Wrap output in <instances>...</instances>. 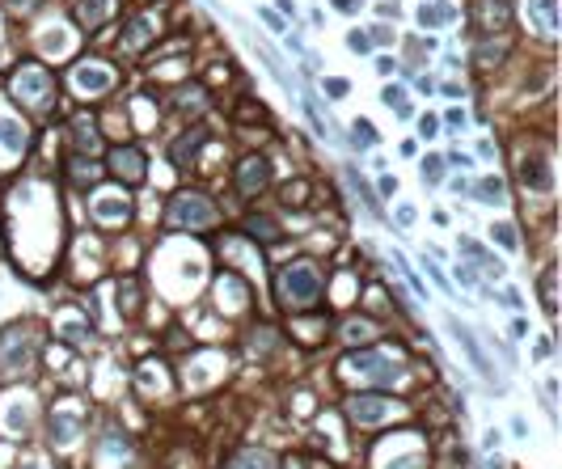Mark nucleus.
<instances>
[{"label": "nucleus", "mask_w": 562, "mask_h": 469, "mask_svg": "<svg viewBox=\"0 0 562 469\" xmlns=\"http://www.w3.org/2000/svg\"><path fill=\"white\" fill-rule=\"evenodd\" d=\"M325 296V275L318 262H288L275 271V301L288 313H309Z\"/></svg>", "instance_id": "obj_1"}, {"label": "nucleus", "mask_w": 562, "mask_h": 469, "mask_svg": "<svg viewBox=\"0 0 562 469\" xmlns=\"http://www.w3.org/2000/svg\"><path fill=\"white\" fill-rule=\"evenodd\" d=\"M9 93H13V102L26 106V110H47L51 97H55V72L43 68V64H34V60H21V64L9 72Z\"/></svg>", "instance_id": "obj_2"}, {"label": "nucleus", "mask_w": 562, "mask_h": 469, "mask_svg": "<svg viewBox=\"0 0 562 469\" xmlns=\"http://www.w3.org/2000/svg\"><path fill=\"white\" fill-rule=\"evenodd\" d=\"M338 372L347 381H360V385H394L401 377V355L398 351H355L338 364Z\"/></svg>", "instance_id": "obj_3"}, {"label": "nucleus", "mask_w": 562, "mask_h": 469, "mask_svg": "<svg viewBox=\"0 0 562 469\" xmlns=\"http://www.w3.org/2000/svg\"><path fill=\"white\" fill-rule=\"evenodd\" d=\"M38 355V334L34 325H9L0 334V377H17V372H30Z\"/></svg>", "instance_id": "obj_4"}, {"label": "nucleus", "mask_w": 562, "mask_h": 469, "mask_svg": "<svg viewBox=\"0 0 562 469\" xmlns=\"http://www.w3.org/2000/svg\"><path fill=\"white\" fill-rule=\"evenodd\" d=\"M165 225L169 229H212L216 225V203L199 190H186L165 207Z\"/></svg>", "instance_id": "obj_5"}, {"label": "nucleus", "mask_w": 562, "mask_h": 469, "mask_svg": "<svg viewBox=\"0 0 562 469\" xmlns=\"http://www.w3.org/2000/svg\"><path fill=\"white\" fill-rule=\"evenodd\" d=\"M347 414H351V423H355V427H377V423H385V419H398V414H401V401L381 397V393H360V397H351V401H347Z\"/></svg>", "instance_id": "obj_6"}, {"label": "nucleus", "mask_w": 562, "mask_h": 469, "mask_svg": "<svg viewBox=\"0 0 562 469\" xmlns=\"http://www.w3.org/2000/svg\"><path fill=\"white\" fill-rule=\"evenodd\" d=\"M161 38V17L157 13H136L123 21V34H119V51L123 55H140L148 43Z\"/></svg>", "instance_id": "obj_7"}, {"label": "nucleus", "mask_w": 562, "mask_h": 469, "mask_svg": "<svg viewBox=\"0 0 562 469\" xmlns=\"http://www.w3.org/2000/svg\"><path fill=\"white\" fill-rule=\"evenodd\" d=\"M233 186H237V195H245V199L262 195L271 186V161L266 156H241V165L233 169Z\"/></svg>", "instance_id": "obj_8"}, {"label": "nucleus", "mask_w": 562, "mask_h": 469, "mask_svg": "<svg viewBox=\"0 0 562 469\" xmlns=\"http://www.w3.org/2000/svg\"><path fill=\"white\" fill-rule=\"evenodd\" d=\"M520 182H524V190H537V195H546V190H554V169H550V153H537V149H529V153H520Z\"/></svg>", "instance_id": "obj_9"}, {"label": "nucleus", "mask_w": 562, "mask_h": 469, "mask_svg": "<svg viewBox=\"0 0 562 469\" xmlns=\"http://www.w3.org/2000/svg\"><path fill=\"white\" fill-rule=\"evenodd\" d=\"M110 173L119 178V182H127V186H140L144 182V169H148V161L144 153L136 149V144H119V149H110Z\"/></svg>", "instance_id": "obj_10"}, {"label": "nucleus", "mask_w": 562, "mask_h": 469, "mask_svg": "<svg viewBox=\"0 0 562 469\" xmlns=\"http://www.w3.org/2000/svg\"><path fill=\"white\" fill-rule=\"evenodd\" d=\"M474 30L507 34L512 30V0H474Z\"/></svg>", "instance_id": "obj_11"}, {"label": "nucleus", "mask_w": 562, "mask_h": 469, "mask_svg": "<svg viewBox=\"0 0 562 469\" xmlns=\"http://www.w3.org/2000/svg\"><path fill=\"white\" fill-rule=\"evenodd\" d=\"M72 85H77L80 93H106L114 85V68L102 64V60H80L77 68H72Z\"/></svg>", "instance_id": "obj_12"}, {"label": "nucleus", "mask_w": 562, "mask_h": 469, "mask_svg": "<svg viewBox=\"0 0 562 469\" xmlns=\"http://www.w3.org/2000/svg\"><path fill=\"white\" fill-rule=\"evenodd\" d=\"M507 51H512V34H478V47H474V68H482V72L499 68V64L507 60Z\"/></svg>", "instance_id": "obj_13"}, {"label": "nucleus", "mask_w": 562, "mask_h": 469, "mask_svg": "<svg viewBox=\"0 0 562 469\" xmlns=\"http://www.w3.org/2000/svg\"><path fill=\"white\" fill-rule=\"evenodd\" d=\"M114 13H119V0H77L72 4V17L80 30H102Z\"/></svg>", "instance_id": "obj_14"}, {"label": "nucleus", "mask_w": 562, "mask_h": 469, "mask_svg": "<svg viewBox=\"0 0 562 469\" xmlns=\"http://www.w3.org/2000/svg\"><path fill=\"white\" fill-rule=\"evenodd\" d=\"M216 301H220V309L229 305V313H241L249 305V284L241 279L237 271H225V275L216 279Z\"/></svg>", "instance_id": "obj_15"}, {"label": "nucleus", "mask_w": 562, "mask_h": 469, "mask_svg": "<svg viewBox=\"0 0 562 469\" xmlns=\"http://www.w3.org/2000/svg\"><path fill=\"white\" fill-rule=\"evenodd\" d=\"M80 427H85V414L72 410V401H64V406L51 410V440L55 444H72L80 436Z\"/></svg>", "instance_id": "obj_16"}, {"label": "nucleus", "mask_w": 562, "mask_h": 469, "mask_svg": "<svg viewBox=\"0 0 562 469\" xmlns=\"http://www.w3.org/2000/svg\"><path fill=\"white\" fill-rule=\"evenodd\" d=\"M448 330H453V338H457V343L465 347V355L474 360V368H478L486 381H495V368H490V360L482 355V347H478V338H474V330H470V325H461L457 317H448ZM495 385H499V381H495Z\"/></svg>", "instance_id": "obj_17"}, {"label": "nucleus", "mask_w": 562, "mask_h": 469, "mask_svg": "<svg viewBox=\"0 0 562 469\" xmlns=\"http://www.w3.org/2000/svg\"><path fill=\"white\" fill-rule=\"evenodd\" d=\"M203 144H207V131H203V127H186V131L178 136V144L169 149L173 165H178V169H190V161L203 153Z\"/></svg>", "instance_id": "obj_18"}, {"label": "nucleus", "mask_w": 562, "mask_h": 469, "mask_svg": "<svg viewBox=\"0 0 562 469\" xmlns=\"http://www.w3.org/2000/svg\"><path fill=\"white\" fill-rule=\"evenodd\" d=\"M524 13H529V21H537L541 38L558 34V0H524Z\"/></svg>", "instance_id": "obj_19"}, {"label": "nucleus", "mask_w": 562, "mask_h": 469, "mask_svg": "<svg viewBox=\"0 0 562 469\" xmlns=\"http://www.w3.org/2000/svg\"><path fill=\"white\" fill-rule=\"evenodd\" d=\"M72 144H77L80 153H93V149L102 144V127H97V119H93V114H85V110H80L77 119H72Z\"/></svg>", "instance_id": "obj_20"}, {"label": "nucleus", "mask_w": 562, "mask_h": 469, "mask_svg": "<svg viewBox=\"0 0 562 469\" xmlns=\"http://www.w3.org/2000/svg\"><path fill=\"white\" fill-rule=\"evenodd\" d=\"M448 21H457V4H448V0H427V4L418 9V26H423V30H440V26H448Z\"/></svg>", "instance_id": "obj_21"}, {"label": "nucleus", "mask_w": 562, "mask_h": 469, "mask_svg": "<svg viewBox=\"0 0 562 469\" xmlns=\"http://www.w3.org/2000/svg\"><path fill=\"white\" fill-rule=\"evenodd\" d=\"M0 149H9V153H26V149H30V131H26L17 119H4V114H0Z\"/></svg>", "instance_id": "obj_22"}, {"label": "nucleus", "mask_w": 562, "mask_h": 469, "mask_svg": "<svg viewBox=\"0 0 562 469\" xmlns=\"http://www.w3.org/2000/svg\"><path fill=\"white\" fill-rule=\"evenodd\" d=\"M245 233H249V241H279V225L266 216V212H249L245 216Z\"/></svg>", "instance_id": "obj_23"}, {"label": "nucleus", "mask_w": 562, "mask_h": 469, "mask_svg": "<svg viewBox=\"0 0 562 469\" xmlns=\"http://www.w3.org/2000/svg\"><path fill=\"white\" fill-rule=\"evenodd\" d=\"M68 178H72L77 186H93V182L102 178V169L93 165V156H72V161H68Z\"/></svg>", "instance_id": "obj_24"}, {"label": "nucleus", "mask_w": 562, "mask_h": 469, "mask_svg": "<svg viewBox=\"0 0 562 469\" xmlns=\"http://www.w3.org/2000/svg\"><path fill=\"white\" fill-rule=\"evenodd\" d=\"M93 216H97V220H127V199L106 195V199H97V203H93Z\"/></svg>", "instance_id": "obj_25"}, {"label": "nucleus", "mask_w": 562, "mask_h": 469, "mask_svg": "<svg viewBox=\"0 0 562 469\" xmlns=\"http://www.w3.org/2000/svg\"><path fill=\"white\" fill-rule=\"evenodd\" d=\"M338 334H342V343H368L377 330H372V321H368V317H347Z\"/></svg>", "instance_id": "obj_26"}, {"label": "nucleus", "mask_w": 562, "mask_h": 469, "mask_svg": "<svg viewBox=\"0 0 562 469\" xmlns=\"http://www.w3.org/2000/svg\"><path fill=\"white\" fill-rule=\"evenodd\" d=\"M233 469H279V461H275V453H266V448H249V453L237 457Z\"/></svg>", "instance_id": "obj_27"}, {"label": "nucleus", "mask_w": 562, "mask_h": 469, "mask_svg": "<svg viewBox=\"0 0 562 469\" xmlns=\"http://www.w3.org/2000/svg\"><path fill=\"white\" fill-rule=\"evenodd\" d=\"M381 102H385L398 119H410V114H414L410 102H406V89H401V85H385V97H381Z\"/></svg>", "instance_id": "obj_28"}, {"label": "nucleus", "mask_w": 562, "mask_h": 469, "mask_svg": "<svg viewBox=\"0 0 562 469\" xmlns=\"http://www.w3.org/2000/svg\"><path fill=\"white\" fill-rule=\"evenodd\" d=\"M119 309L123 313H136L140 309V284L127 275V279H119Z\"/></svg>", "instance_id": "obj_29"}, {"label": "nucleus", "mask_w": 562, "mask_h": 469, "mask_svg": "<svg viewBox=\"0 0 562 469\" xmlns=\"http://www.w3.org/2000/svg\"><path fill=\"white\" fill-rule=\"evenodd\" d=\"M351 136H355V149H360V153H368V149L381 140V136H377V127H372L368 119H355V123H351Z\"/></svg>", "instance_id": "obj_30"}, {"label": "nucleus", "mask_w": 562, "mask_h": 469, "mask_svg": "<svg viewBox=\"0 0 562 469\" xmlns=\"http://www.w3.org/2000/svg\"><path fill=\"white\" fill-rule=\"evenodd\" d=\"M474 195H478L482 203H503V199H507V190H503L499 178H482L478 186H474Z\"/></svg>", "instance_id": "obj_31"}, {"label": "nucleus", "mask_w": 562, "mask_h": 469, "mask_svg": "<svg viewBox=\"0 0 562 469\" xmlns=\"http://www.w3.org/2000/svg\"><path fill=\"white\" fill-rule=\"evenodd\" d=\"M347 178H351V186H355V190H360V199H364V203H368V212H372V216H377V220H381V203H377V195H372V186H368V182H364V178H360V169H347Z\"/></svg>", "instance_id": "obj_32"}, {"label": "nucleus", "mask_w": 562, "mask_h": 469, "mask_svg": "<svg viewBox=\"0 0 562 469\" xmlns=\"http://www.w3.org/2000/svg\"><path fill=\"white\" fill-rule=\"evenodd\" d=\"M423 182L427 186H440L444 182V156H427L423 161Z\"/></svg>", "instance_id": "obj_33"}, {"label": "nucleus", "mask_w": 562, "mask_h": 469, "mask_svg": "<svg viewBox=\"0 0 562 469\" xmlns=\"http://www.w3.org/2000/svg\"><path fill=\"white\" fill-rule=\"evenodd\" d=\"M490 237H495L503 249H516V245H520V237H516V229H512V225H495V229H490Z\"/></svg>", "instance_id": "obj_34"}, {"label": "nucleus", "mask_w": 562, "mask_h": 469, "mask_svg": "<svg viewBox=\"0 0 562 469\" xmlns=\"http://www.w3.org/2000/svg\"><path fill=\"white\" fill-rule=\"evenodd\" d=\"M241 102H245V106H237V119H241V123H254V119H266V110H262V106H258L254 97H241Z\"/></svg>", "instance_id": "obj_35"}, {"label": "nucleus", "mask_w": 562, "mask_h": 469, "mask_svg": "<svg viewBox=\"0 0 562 469\" xmlns=\"http://www.w3.org/2000/svg\"><path fill=\"white\" fill-rule=\"evenodd\" d=\"M347 47H351V51H360V55H364V51H372L368 30H351V34H347Z\"/></svg>", "instance_id": "obj_36"}, {"label": "nucleus", "mask_w": 562, "mask_h": 469, "mask_svg": "<svg viewBox=\"0 0 562 469\" xmlns=\"http://www.w3.org/2000/svg\"><path fill=\"white\" fill-rule=\"evenodd\" d=\"M541 296H546V313L554 317V271H546V279H541Z\"/></svg>", "instance_id": "obj_37"}, {"label": "nucleus", "mask_w": 562, "mask_h": 469, "mask_svg": "<svg viewBox=\"0 0 562 469\" xmlns=\"http://www.w3.org/2000/svg\"><path fill=\"white\" fill-rule=\"evenodd\" d=\"M368 38H372L377 47H389V43H394V30H389V26H372V30H368Z\"/></svg>", "instance_id": "obj_38"}, {"label": "nucleus", "mask_w": 562, "mask_h": 469, "mask_svg": "<svg viewBox=\"0 0 562 469\" xmlns=\"http://www.w3.org/2000/svg\"><path fill=\"white\" fill-rule=\"evenodd\" d=\"M64 338H68V343H85V338H89V325H80V321L64 325Z\"/></svg>", "instance_id": "obj_39"}, {"label": "nucleus", "mask_w": 562, "mask_h": 469, "mask_svg": "<svg viewBox=\"0 0 562 469\" xmlns=\"http://www.w3.org/2000/svg\"><path fill=\"white\" fill-rule=\"evenodd\" d=\"M457 279H461L465 288H482V284H478V275H474V266H457Z\"/></svg>", "instance_id": "obj_40"}, {"label": "nucleus", "mask_w": 562, "mask_h": 469, "mask_svg": "<svg viewBox=\"0 0 562 469\" xmlns=\"http://www.w3.org/2000/svg\"><path fill=\"white\" fill-rule=\"evenodd\" d=\"M436 127H440V123H436L431 114H423V119H418V131H423V140H431V136H436Z\"/></svg>", "instance_id": "obj_41"}, {"label": "nucleus", "mask_w": 562, "mask_h": 469, "mask_svg": "<svg viewBox=\"0 0 562 469\" xmlns=\"http://www.w3.org/2000/svg\"><path fill=\"white\" fill-rule=\"evenodd\" d=\"M38 4H43V0H9V9H13V13H34Z\"/></svg>", "instance_id": "obj_42"}, {"label": "nucleus", "mask_w": 562, "mask_h": 469, "mask_svg": "<svg viewBox=\"0 0 562 469\" xmlns=\"http://www.w3.org/2000/svg\"><path fill=\"white\" fill-rule=\"evenodd\" d=\"M347 89H351V85H347V80H325V93H330V97H342V93H347Z\"/></svg>", "instance_id": "obj_43"}, {"label": "nucleus", "mask_w": 562, "mask_h": 469, "mask_svg": "<svg viewBox=\"0 0 562 469\" xmlns=\"http://www.w3.org/2000/svg\"><path fill=\"white\" fill-rule=\"evenodd\" d=\"M389 469H423V457H401V461H389Z\"/></svg>", "instance_id": "obj_44"}, {"label": "nucleus", "mask_w": 562, "mask_h": 469, "mask_svg": "<svg viewBox=\"0 0 562 469\" xmlns=\"http://www.w3.org/2000/svg\"><path fill=\"white\" fill-rule=\"evenodd\" d=\"M444 123H448V127H465V110H448Z\"/></svg>", "instance_id": "obj_45"}, {"label": "nucleus", "mask_w": 562, "mask_h": 469, "mask_svg": "<svg viewBox=\"0 0 562 469\" xmlns=\"http://www.w3.org/2000/svg\"><path fill=\"white\" fill-rule=\"evenodd\" d=\"M360 4H364V0H334L338 13H360Z\"/></svg>", "instance_id": "obj_46"}, {"label": "nucleus", "mask_w": 562, "mask_h": 469, "mask_svg": "<svg viewBox=\"0 0 562 469\" xmlns=\"http://www.w3.org/2000/svg\"><path fill=\"white\" fill-rule=\"evenodd\" d=\"M377 72L381 77H394V60H377Z\"/></svg>", "instance_id": "obj_47"}, {"label": "nucleus", "mask_w": 562, "mask_h": 469, "mask_svg": "<svg viewBox=\"0 0 562 469\" xmlns=\"http://www.w3.org/2000/svg\"><path fill=\"white\" fill-rule=\"evenodd\" d=\"M448 161H453V165H461V169H470V156H465V153H448Z\"/></svg>", "instance_id": "obj_48"}, {"label": "nucleus", "mask_w": 562, "mask_h": 469, "mask_svg": "<svg viewBox=\"0 0 562 469\" xmlns=\"http://www.w3.org/2000/svg\"><path fill=\"white\" fill-rule=\"evenodd\" d=\"M414 220V207H398V225H410Z\"/></svg>", "instance_id": "obj_49"}]
</instances>
